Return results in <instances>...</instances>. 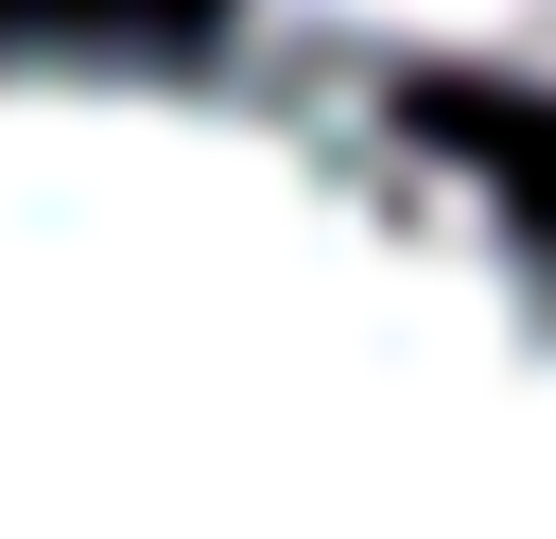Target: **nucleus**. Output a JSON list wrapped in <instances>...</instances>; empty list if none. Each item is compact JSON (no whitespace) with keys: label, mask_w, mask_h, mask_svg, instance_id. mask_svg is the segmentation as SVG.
Here are the masks:
<instances>
[{"label":"nucleus","mask_w":556,"mask_h":539,"mask_svg":"<svg viewBox=\"0 0 556 539\" xmlns=\"http://www.w3.org/2000/svg\"><path fill=\"white\" fill-rule=\"evenodd\" d=\"M556 261L365 87L0 35V400H521Z\"/></svg>","instance_id":"1"},{"label":"nucleus","mask_w":556,"mask_h":539,"mask_svg":"<svg viewBox=\"0 0 556 539\" xmlns=\"http://www.w3.org/2000/svg\"><path fill=\"white\" fill-rule=\"evenodd\" d=\"M261 52H313L348 87H486L556 122V0H243Z\"/></svg>","instance_id":"2"}]
</instances>
